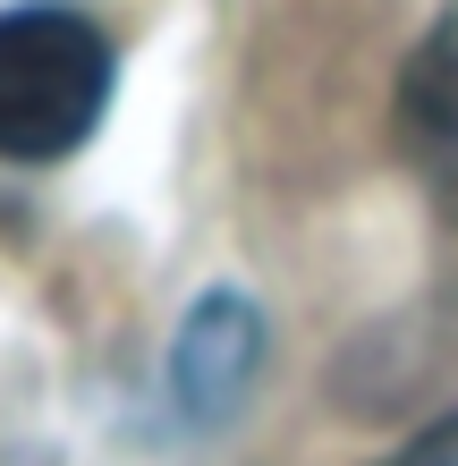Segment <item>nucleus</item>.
<instances>
[{
    "instance_id": "nucleus-4",
    "label": "nucleus",
    "mask_w": 458,
    "mask_h": 466,
    "mask_svg": "<svg viewBox=\"0 0 458 466\" xmlns=\"http://www.w3.org/2000/svg\"><path fill=\"white\" fill-rule=\"evenodd\" d=\"M373 466H458V416L433 424V432H416V441H399L391 458H373Z\"/></svg>"
},
{
    "instance_id": "nucleus-3",
    "label": "nucleus",
    "mask_w": 458,
    "mask_h": 466,
    "mask_svg": "<svg viewBox=\"0 0 458 466\" xmlns=\"http://www.w3.org/2000/svg\"><path fill=\"white\" fill-rule=\"evenodd\" d=\"M263 365V322L247 297H204L196 314H187L178 331V356H170V399L187 424H221L238 399H247V381Z\"/></svg>"
},
{
    "instance_id": "nucleus-2",
    "label": "nucleus",
    "mask_w": 458,
    "mask_h": 466,
    "mask_svg": "<svg viewBox=\"0 0 458 466\" xmlns=\"http://www.w3.org/2000/svg\"><path fill=\"white\" fill-rule=\"evenodd\" d=\"M399 145H408L424 196L442 204L458 229V0L433 17V35L416 43L408 76H399Z\"/></svg>"
},
{
    "instance_id": "nucleus-1",
    "label": "nucleus",
    "mask_w": 458,
    "mask_h": 466,
    "mask_svg": "<svg viewBox=\"0 0 458 466\" xmlns=\"http://www.w3.org/2000/svg\"><path fill=\"white\" fill-rule=\"evenodd\" d=\"M119 51L86 9L25 0L0 9V161H68L111 111Z\"/></svg>"
}]
</instances>
